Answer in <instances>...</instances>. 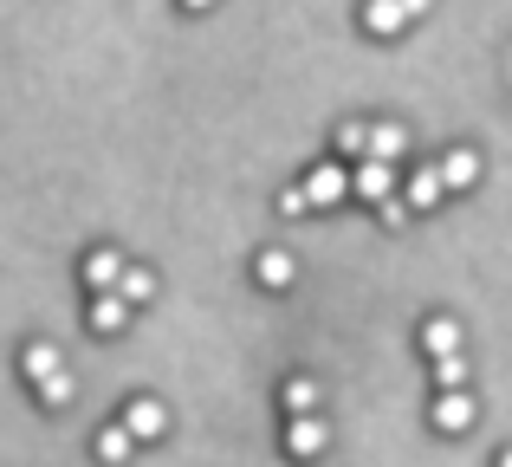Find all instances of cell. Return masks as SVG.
I'll list each match as a JSON object with an SVG mask.
<instances>
[{
  "instance_id": "obj_4",
  "label": "cell",
  "mask_w": 512,
  "mask_h": 467,
  "mask_svg": "<svg viewBox=\"0 0 512 467\" xmlns=\"http://www.w3.org/2000/svg\"><path fill=\"white\" fill-rule=\"evenodd\" d=\"M435 176H441V189H467V182L480 176V156H474V150H448Z\"/></svg>"
},
{
  "instance_id": "obj_17",
  "label": "cell",
  "mask_w": 512,
  "mask_h": 467,
  "mask_svg": "<svg viewBox=\"0 0 512 467\" xmlns=\"http://www.w3.org/2000/svg\"><path fill=\"white\" fill-rule=\"evenodd\" d=\"M98 455H104V461H130V429H111V435H98Z\"/></svg>"
},
{
  "instance_id": "obj_19",
  "label": "cell",
  "mask_w": 512,
  "mask_h": 467,
  "mask_svg": "<svg viewBox=\"0 0 512 467\" xmlns=\"http://www.w3.org/2000/svg\"><path fill=\"white\" fill-rule=\"evenodd\" d=\"M363 143H370V130H363V124H344L338 130V150L344 156H363Z\"/></svg>"
},
{
  "instance_id": "obj_7",
  "label": "cell",
  "mask_w": 512,
  "mask_h": 467,
  "mask_svg": "<svg viewBox=\"0 0 512 467\" xmlns=\"http://www.w3.org/2000/svg\"><path fill=\"white\" fill-rule=\"evenodd\" d=\"M117 273H124V260H117L111 247H98V253L85 260V286H91V292H111V286H117Z\"/></svg>"
},
{
  "instance_id": "obj_15",
  "label": "cell",
  "mask_w": 512,
  "mask_h": 467,
  "mask_svg": "<svg viewBox=\"0 0 512 467\" xmlns=\"http://www.w3.org/2000/svg\"><path fill=\"white\" fill-rule=\"evenodd\" d=\"M318 442H325V429H318V422H292V435H286V448H292V455H312Z\"/></svg>"
},
{
  "instance_id": "obj_16",
  "label": "cell",
  "mask_w": 512,
  "mask_h": 467,
  "mask_svg": "<svg viewBox=\"0 0 512 467\" xmlns=\"http://www.w3.org/2000/svg\"><path fill=\"white\" fill-rule=\"evenodd\" d=\"M52 370H59V351H52V344H33V351H26V377H52Z\"/></svg>"
},
{
  "instance_id": "obj_1",
  "label": "cell",
  "mask_w": 512,
  "mask_h": 467,
  "mask_svg": "<svg viewBox=\"0 0 512 467\" xmlns=\"http://www.w3.org/2000/svg\"><path fill=\"white\" fill-rule=\"evenodd\" d=\"M415 13H428V0H363V26H370V33H396Z\"/></svg>"
},
{
  "instance_id": "obj_9",
  "label": "cell",
  "mask_w": 512,
  "mask_h": 467,
  "mask_svg": "<svg viewBox=\"0 0 512 467\" xmlns=\"http://www.w3.org/2000/svg\"><path fill=\"white\" fill-rule=\"evenodd\" d=\"M130 435H143V442H156V435H163V403H150V396H143V403H130Z\"/></svg>"
},
{
  "instance_id": "obj_12",
  "label": "cell",
  "mask_w": 512,
  "mask_h": 467,
  "mask_svg": "<svg viewBox=\"0 0 512 467\" xmlns=\"http://www.w3.org/2000/svg\"><path fill=\"white\" fill-rule=\"evenodd\" d=\"M435 383H441V390H461V383H467V357L461 351H441L435 357Z\"/></svg>"
},
{
  "instance_id": "obj_2",
  "label": "cell",
  "mask_w": 512,
  "mask_h": 467,
  "mask_svg": "<svg viewBox=\"0 0 512 467\" xmlns=\"http://www.w3.org/2000/svg\"><path fill=\"white\" fill-rule=\"evenodd\" d=\"M350 189H357L363 202H389V189H396V169H389V163H376V156H370V163H357Z\"/></svg>"
},
{
  "instance_id": "obj_10",
  "label": "cell",
  "mask_w": 512,
  "mask_h": 467,
  "mask_svg": "<svg viewBox=\"0 0 512 467\" xmlns=\"http://www.w3.org/2000/svg\"><path fill=\"white\" fill-rule=\"evenodd\" d=\"M117 286H124V292H117L124 305H143V299H156V279L143 273V266H124V273H117Z\"/></svg>"
},
{
  "instance_id": "obj_3",
  "label": "cell",
  "mask_w": 512,
  "mask_h": 467,
  "mask_svg": "<svg viewBox=\"0 0 512 467\" xmlns=\"http://www.w3.org/2000/svg\"><path fill=\"white\" fill-rule=\"evenodd\" d=\"M344 189H350V176H344L338 163H325V169H312V182H305V202H312V208H325V202H338Z\"/></svg>"
},
{
  "instance_id": "obj_5",
  "label": "cell",
  "mask_w": 512,
  "mask_h": 467,
  "mask_svg": "<svg viewBox=\"0 0 512 467\" xmlns=\"http://www.w3.org/2000/svg\"><path fill=\"white\" fill-rule=\"evenodd\" d=\"M130 325V305L117 292H91V331H124Z\"/></svg>"
},
{
  "instance_id": "obj_13",
  "label": "cell",
  "mask_w": 512,
  "mask_h": 467,
  "mask_svg": "<svg viewBox=\"0 0 512 467\" xmlns=\"http://www.w3.org/2000/svg\"><path fill=\"white\" fill-rule=\"evenodd\" d=\"M260 279H266V286H292V253H260Z\"/></svg>"
},
{
  "instance_id": "obj_22",
  "label": "cell",
  "mask_w": 512,
  "mask_h": 467,
  "mask_svg": "<svg viewBox=\"0 0 512 467\" xmlns=\"http://www.w3.org/2000/svg\"><path fill=\"white\" fill-rule=\"evenodd\" d=\"M188 7H208V0H188Z\"/></svg>"
},
{
  "instance_id": "obj_21",
  "label": "cell",
  "mask_w": 512,
  "mask_h": 467,
  "mask_svg": "<svg viewBox=\"0 0 512 467\" xmlns=\"http://www.w3.org/2000/svg\"><path fill=\"white\" fill-rule=\"evenodd\" d=\"M279 208H286V215H305L312 202H305V189H286V195H279Z\"/></svg>"
},
{
  "instance_id": "obj_18",
  "label": "cell",
  "mask_w": 512,
  "mask_h": 467,
  "mask_svg": "<svg viewBox=\"0 0 512 467\" xmlns=\"http://www.w3.org/2000/svg\"><path fill=\"white\" fill-rule=\"evenodd\" d=\"M39 390H46V403H65V396H72V377H65V364L52 370V377H39Z\"/></svg>"
},
{
  "instance_id": "obj_20",
  "label": "cell",
  "mask_w": 512,
  "mask_h": 467,
  "mask_svg": "<svg viewBox=\"0 0 512 467\" xmlns=\"http://www.w3.org/2000/svg\"><path fill=\"white\" fill-rule=\"evenodd\" d=\"M286 403H292V409H312V403H318V390H312L305 377H292V383H286Z\"/></svg>"
},
{
  "instance_id": "obj_11",
  "label": "cell",
  "mask_w": 512,
  "mask_h": 467,
  "mask_svg": "<svg viewBox=\"0 0 512 467\" xmlns=\"http://www.w3.org/2000/svg\"><path fill=\"white\" fill-rule=\"evenodd\" d=\"M441 195H448V189H441L435 169H415V176H409V202H415V208H435Z\"/></svg>"
},
{
  "instance_id": "obj_14",
  "label": "cell",
  "mask_w": 512,
  "mask_h": 467,
  "mask_svg": "<svg viewBox=\"0 0 512 467\" xmlns=\"http://www.w3.org/2000/svg\"><path fill=\"white\" fill-rule=\"evenodd\" d=\"M428 351H461V325H454V318H435V325H428Z\"/></svg>"
},
{
  "instance_id": "obj_6",
  "label": "cell",
  "mask_w": 512,
  "mask_h": 467,
  "mask_svg": "<svg viewBox=\"0 0 512 467\" xmlns=\"http://www.w3.org/2000/svg\"><path fill=\"white\" fill-rule=\"evenodd\" d=\"M435 429H448V435L474 429V403H467L461 390H448V396H441V409H435Z\"/></svg>"
},
{
  "instance_id": "obj_8",
  "label": "cell",
  "mask_w": 512,
  "mask_h": 467,
  "mask_svg": "<svg viewBox=\"0 0 512 467\" xmlns=\"http://www.w3.org/2000/svg\"><path fill=\"white\" fill-rule=\"evenodd\" d=\"M402 150H409V137H402L396 124H376V130H370V143H363V156H376V163H396Z\"/></svg>"
}]
</instances>
